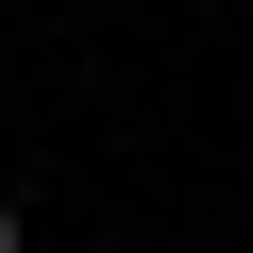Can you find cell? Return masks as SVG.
<instances>
[{
  "label": "cell",
  "mask_w": 253,
  "mask_h": 253,
  "mask_svg": "<svg viewBox=\"0 0 253 253\" xmlns=\"http://www.w3.org/2000/svg\"><path fill=\"white\" fill-rule=\"evenodd\" d=\"M0 253H34V219H17V203H0Z\"/></svg>",
  "instance_id": "1"
}]
</instances>
